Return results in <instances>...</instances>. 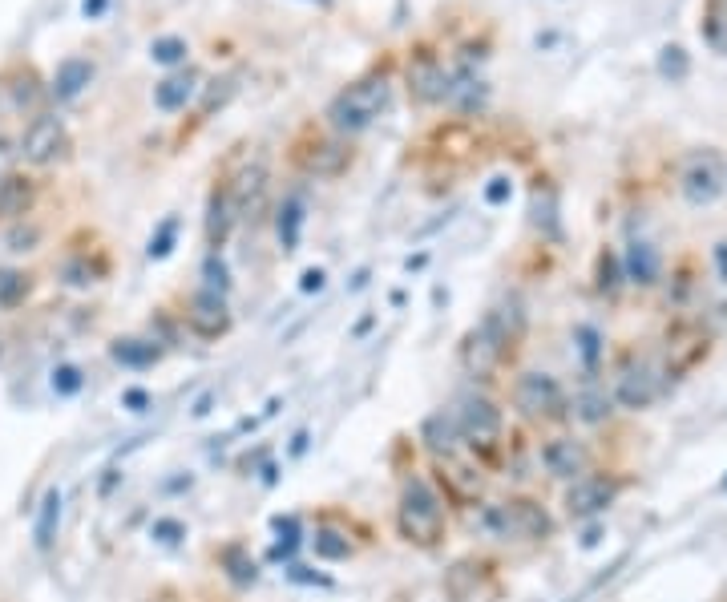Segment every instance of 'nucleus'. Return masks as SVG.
Listing matches in <instances>:
<instances>
[{
    "instance_id": "473e14b6",
    "label": "nucleus",
    "mask_w": 727,
    "mask_h": 602,
    "mask_svg": "<svg viewBox=\"0 0 727 602\" xmlns=\"http://www.w3.org/2000/svg\"><path fill=\"white\" fill-rule=\"evenodd\" d=\"M5 243H9V251H37V243H41V227H37V223H29V219H21V223H13V227H9Z\"/></svg>"
},
{
    "instance_id": "dca6fc26",
    "label": "nucleus",
    "mask_w": 727,
    "mask_h": 602,
    "mask_svg": "<svg viewBox=\"0 0 727 602\" xmlns=\"http://www.w3.org/2000/svg\"><path fill=\"white\" fill-rule=\"evenodd\" d=\"M0 85H5V93L13 97V106L21 114H45V102H49V85L41 81V73L29 65V61H17L9 65L5 73H0Z\"/></svg>"
},
{
    "instance_id": "b1692460",
    "label": "nucleus",
    "mask_w": 727,
    "mask_h": 602,
    "mask_svg": "<svg viewBox=\"0 0 727 602\" xmlns=\"http://www.w3.org/2000/svg\"><path fill=\"white\" fill-rule=\"evenodd\" d=\"M110 356H114L122 368L142 372V368H154V364L162 360V348H158V340H146V336H118V340L110 344Z\"/></svg>"
},
{
    "instance_id": "a211bd4d",
    "label": "nucleus",
    "mask_w": 727,
    "mask_h": 602,
    "mask_svg": "<svg viewBox=\"0 0 727 602\" xmlns=\"http://www.w3.org/2000/svg\"><path fill=\"white\" fill-rule=\"evenodd\" d=\"M33 203H37V182L29 174H9L0 182V223H21L33 215Z\"/></svg>"
},
{
    "instance_id": "f257e3e1",
    "label": "nucleus",
    "mask_w": 727,
    "mask_h": 602,
    "mask_svg": "<svg viewBox=\"0 0 727 602\" xmlns=\"http://www.w3.org/2000/svg\"><path fill=\"white\" fill-rule=\"evenodd\" d=\"M522 332H526V316H522V308H517V304H501V308L485 312V320L473 324V328L461 336V344H457V364H461V372H465L469 380H477V384L493 380V372L513 356V348H517V340H522Z\"/></svg>"
},
{
    "instance_id": "1a4fd4ad",
    "label": "nucleus",
    "mask_w": 727,
    "mask_h": 602,
    "mask_svg": "<svg viewBox=\"0 0 727 602\" xmlns=\"http://www.w3.org/2000/svg\"><path fill=\"white\" fill-rule=\"evenodd\" d=\"M404 89H408V97L417 106H441V102H449L453 77L445 73L441 57L429 45L408 49V57H404Z\"/></svg>"
},
{
    "instance_id": "4468645a",
    "label": "nucleus",
    "mask_w": 727,
    "mask_h": 602,
    "mask_svg": "<svg viewBox=\"0 0 727 602\" xmlns=\"http://www.w3.org/2000/svg\"><path fill=\"white\" fill-rule=\"evenodd\" d=\"M182 320H186V328H190L198 340H223V336L235 328V316H231L227 295L206 291V287H198V291L186 299Z\"/></svg>"
},
{
    "instance_id": "c03bdc74",
    "label": "nucleus",
    "mask_w": 727,
    "mask_h": 602,
    "mask_svg": "<svg viewBox=\"0 0 727 602\" xmlns=\"http://www.w3.org/2000/svg\"><path fill=\"white\" fill-rule=\"evenodd\" d=\"M122 405H126L130 413H146L150 392H142V388H126V392H122Z\"/></svg>"
},
{
    "instance_id": "4c0bfd02",
    "label": "nucleus",
    "mask_w": 727,
    "mask_h": 602,
    "mask_svg": "<svg viewBox=\"0 0 727 602\" xmlns=\"http://www.w3.org/2000/svg\"><path fill=\"white\" fill-rule=\"evenodd\" d=\"M574 340H578L582 364L594 372V368H598V360H602V340H598V332H594V328H578V332H574Z\"/></svg>"
},
{
    "instance_id": "20e7f679",
    "label": "nucleus",
    "mask_w": 727,
    "mask_h": 602,
    "mask_svg": "<svg viewBox=\"0 0 727 602\" xmlns=\"http://www.w3.org/2000/svg\"><path fill=\"white\" fill-rule=\"evenodd\" d=\"M485 530L501 542H546L554 534V518L534 497H505L485 510Z\"/></svg>"
},
{
    "instance_id": "e433bc0d",
    "label": "nucleus",
    "mask_w": 727,
    "mask_h": 602,
    "mask_svg": "<svg viewBox=\"0 0 727 602\" xmlns=\"http://www.w3.org/2000/svg\"><path fill=\"white\" fill-rule=\"evenodd\" d=\"M231 97H235V77L211 81V85H206V97H202V114H215V106H227Z\"/></svg>"
},
{
    "instance_id": "cd10ccee",
    "label": "nucleus",
    "mask_w": 727,
    "mask_h": 602,
    "mask_svg": "<svg viewBox=\"0 0 727 602\" xmlns=\"http://www.w3.org/2000/svg\"><path fill=\"white\" fill-rule=\"evenodd\" d=\"M202 287L206 291H219V295L231 291V271H227L223 251H206V259H202Z\"/></svg>"
},
{
    "instance_id": "8fccbe9b",
    "label": "nucleus",
    "mask_w": 727,
    "mask_h": 602,
    "mask_svg": "<svg viewBox=\"0 0 727 602\" xmlns=\"http://www.w3.org/2000/svg\"><path fill=\"white\" fill-rule=\"evenodd\" d=\"M723 485H727V481H723Z\"/></svg>"
},
{
    "instance_id": "de8ad7c7",
    "label": "nucleus",
    "mask_w": 727,
    "mask_h": 602,
    "mask_svg": "<svg viewBox=\"0 0 727 602\" xmlns=\"http://www.w3.org/2000/svg\"><path fill=\"white\" fill-rule=\"evenodd\" d=\"M715 259H719V275L727 279V243H719V247H715Z\"/></svg>"
},
{
    "instance_id": "f704fd0d",
    "label": "nucleus",
    "mask_w": 727,
    "mask_h": 602,
    "mask_svg": "<svg viewBox=\"0 0 727 602\" xmlns=\"http://www.w3.org/2000/svg\"><path fill=\"white\" fill-rule=\"evenodd\" d=\"M49 384H53V392H57V396H77V392H81V384H85V376H81V368H77V364H57Z\"/></svg>"
},
{
    "instance_id": "5701e85b",
    "label": "nucleus",
    "mask_w": 727,
    "mask_h": 602,
    "mask_svg": "<svg viewBox=\"0 0 727 602\" xmlns=\"http://www.w3.org/2000/svg\"><path fill=\"white\" fill-rule=\"evenodd\" d=\"M421 441H425V449H429V453H437L441 461L457 457V449H461V433H457L453 413H433V417L421 425Z\"/></svg>"
},
{
    "instance_id": "2f4dec72",
    "label": "nucleus",
    "mask_w": 727,
    "mask_h": 602,
    "mask_svg": "<svg viewBox=\"0 0 727 602\" xmlns=\"http://www.w3.org/2000/svg\"><path fill=\"white\" fill-rule=\"evenodd\" d=\"M186 53H190V45H186L182 37H162V41L150 45V57H154L158 65H182Z\"/></svg>"
},
{
    "instance_id": "c85d7f7f",
    "label": "nucleus",
    "mask_w": 727,
    "mask_h": 602,
    "mask_svg": "<svg viewBox=\"0 0 727 602\" xmlns=\"http://www.w3.org/2000/svg\"><path fill=\"white\" fill-rule=\"evenodd\" d=\"M219 558H223L227 574H231V578H235L239 586H251V582L259 578V570H255V558H251V554H247L243 546H227V550H223Z\"/></svg>"
},
{
    "instance_id": "09e8293b",
    "label": "nucleus",
    "mask_w": 727,
    "mask_h": 602,
    "mask_svg": "<svg viewBox=\"0 0 727 602\" xmlns=\"http://www.w3.org/2000/svg\"><path fill=\"white\" fill-rule=\"evenodd\" d=\"M711 9H715V13H723V17H727V0H711Z\"/></svg>"
},
{
    "instance_id": "39448f33",
    "label": "nucleus",
    "mask_w": 727,
    "mask_h": 602,
    "mask_svg": "<svg viewBox=\"0 0 727 602\" xmlns=\"http://www.w3.org/2000/svg\"><path fill=\"white\" fill-rule=\"evenodd\" d=\"M352 146L340 134H324V130H303L291 142V162L299 174L307 178H340L352 166Z\"/></svg>"
},
{
    "instance_id": "a878e982",
    "label": "nucleus",
    "mask_w": 727,
    "mask_h": 602,
    "mask_svg": "<svg viewBox=\"0 0 727 602\" xmlns=\"http://www.w3.org/2000/svg\"><path fill=\"white\" fill-rule=\"evenodd\" d=\"M57 530H61V489H49L45 501H41V510H37V526H33L37 550H49Z\"/></svg>"
},
{
    "instance_id": "49530a36",
    "label": "nucleus",
    "mask_w": 727,
    "mask_h": 602,
    "mask_svg": "<svg viewBox=\"0 0 727 602\" xmlns=\"http://www.w3.org/2000/svg\"><path fill=\"white\" fill-rule=\"evenodd\" d=\"M106 5H110V0H85L81 9H85V17H101V13H106Z\"/></svg>"
},
{
    "instance_id": "72a5a7b5",
    "label": "nucleus",
    "mask_w": 727,
    "mask_h": 602,
    "mask_svg": "<svg viewBox=\"0 0 727 602\" xmlns=\"http://www.w3.org/2000/svg\"><path fill=\"white\" fill-rule=\"evenodd\" d=\"M618 283H622V259H618L614 251H602V255H598V291L614 295Z\"/></svg>"
},
{
    "instance_id": "a19ab883",
    "label": "nucleus",
    "mask_w": 727,
    "mask_h": 602,
    "mask_svg": "<svg viewBox=\"0 0 727 602\" xmlns=\"http://www.w3.org/2000/svg\"><path fill=\"white\" fill-rule=\"evenodd\" d=\"M158 542H166V546H174V542H182L186 538V526L182 522H170V518H162V522H154V530H150Z\"/></svg>"
},
{
    "instance_id": "2eb2a0df",
    "label": "nucleus",
    "mask_w": 727,
    "mask_h": 602,
    "mask_svg": "<svg viewBox=\"0 0 727 602\" xmlns=\"http://www.w3.org/2000/svg\"><path fill=\"white\" fill-rule=\"evenodd\" d=\"M239 223V207L231 198V186L227 178L211 186V194H206V219H202V235H206V251H223V243L231 239Z\"/></svg>"
},
{
    "instance_id": "58836bf2",
    "label": "nucleus",
    "mask_w": 727,
    "mask_h": 602,
    "mask_svg": "<svg viewBox=\"0 0 727 602\" xmlns=\"http://www.w3.org/2000/svg\"><path fill=\"white\" fill-rule=\"evenodd\" d=\"M97 279H101V271H97L89 259H69V263H65V283L89 287V283H97Z\"/></svg>"
},
{
    "instance_id": "f3484780",
    "label": "nucleus",
    "mask_w": 727,
    "mask_h": 602,
    "mask_svg": "<svg viewBox=\"0 0 727 602\" xmlns=\"http://www.w3.org/2000/svg\"><path fill=\"white\" fill-rule=\"evenodd\" d=\"M542 465L558 481H578L582 473H590V449H586V441L562 433V437H550L542 445Z\"/></svg>"
},
{
    "instance_id": "bb28decb",
    "label": "nucleus",
    "mask_w": 727,
    "mask_h": 602,
    "mask_svg": "<svg viewBox=\"0 0 727 602\" xmlns=\"http://www.w3.org/2000/svg\"><path fill=\"white\" fill-rule=\"evenodd\" d=\"M33 291V275L21 267H0V308H21Z\"/></svg>"
},
{
    "instance_id": "37998d69",
    "label": "nucleus",
    "mask_w": 727,
    "mask_h": 602,
    "mask_svg": "<svg viewBox=\"0 0 727 602\" xmlns=\"http://www.w3.org/2000/svg\"><path fill=\"white\" fill-rule=\"evenodd\" d=\"M17 158H21V154H17V142H9L5 134H0V182L13 174V162H17Z\"/></svg>"
},
{
    "instance_id": "7ed1b4c3",
    "label": "nucleus",
    "mask_w": 727,
    "mask_h": 602,
    "mask_svg": "<svg viewBox=\"0 0 727 602\" xmlns=\"http://www.w3.org/2000/svg\"><path fill=\"white\" fill-rule=\"evenodd\" d=\"M445 530H449V514H445L441 493L425 477H408L396 497V534L417 550H433L441 546Z\"/></svg>"
},
{
    "instance_id": "412c9836",
    "label": "nucleus",
    "mask_w": 727,
    "mask_h": 602,
    "mask_svg": "<svg viewBox=\"0 0 727 602\" xmlns=\"http://www.w3.org/2000/svg\"><path fill=\"white\" fill-rule=\"evenodd\" d=\"M570 413L582 421V425H606L614 417V396L602 388V384H582L570 400Z\"/></svg>"
},
{
    "instance_id": "6ab92c4d",
    "label": "nucleus",
    "mask_w": 727,
    "mask_h": 602,
    "mask_svg": "<svg viewBox=\"0 0 727 602\" xmlns=\"http://www.w3.org/2000/svg\"><path fill=\"white\" fill-rule=\"evenodd\" d=\"M198 89H202V85H198V69H174V73H166V77L154 85V106H158L162 114H178V110L190 106V97H194Z\"/></svg>"
},
{
    "instance_id": "7c9ffc66",
    "label": "nucleus",
    "mask_w": 727,
    "mask_h": 602,
    "mask_svg": "<svg viewBox=\"0 0 727 602\" xmlns=\"http://www.w3.org/2000/svg\"><path fill=\"white\" fill-rule=\"evenodd\" d=\"M659 73H663V77H671V81H683V77L691 73L687 49H683V45H667V49L659 53Z\"/></svg>"
},
{
    "instance_id": "c756f323",
    "label": "nucleus",
    "mask_w": 727,
    "mask_h": 602,
    "mask_svg": "<svg viewBox=\"0 0 727 602\" xmlns=\"http://www.w3.org/2000/svg\"><path fill=\"white\" fill-rule=\"evenodd\" d=\"M311 550H316V558L324 562H344L352 558V542L344 534H332V530H320L316 538H311Z\"/></svg>"
},
{
    "instance_id": "f03ea898",
    "label": "nucleus",
    "mask_w": 727,
    "mask_h": 602,
    "mask_svg": "<svg viewBox=\"0 0 727 602\" xmlns=\"http://www.w3.org/2000/svg\"><path fill=\"white\" fill-rule=\"evenodd\" d=\"M392 102V61L384 65H372L368 73H360L356 81H348L324 110L332 134L340 138H352L360 130H368Z\"/></svg>"
},
{
    "instance_id": "a18cd8bd",
    "label": "nucleus",
    "mask_w": 727,
    "mask_h": 602,
    "mask_svg": "<svg viewBox=\"0 0 727 602\" xmlns=\"http://www.w3.org/2000/svg\"><path fill=\"white\" fill-rule=\"evenodd\" d=\"M320 287H324V271H320V267L303 275V291H320Z\"/></svg>"
},
{
    "instance_id": "6e6552de",
    "label": "nucleus",
    "mask_w": 727,
    "mask_h": 602,
    "mask_svg": "<svg viewBox=\"0 0 727 602\" xmlns=\"http://www.w3.org/2000/svg\"><path fill=\"white\" fill-rule=\"evenodd\" d=\"M17 154H21L29 166H37V170H49V166L69 162V154H73L69 126H65L61 118H53V114L29 118V126H25V134H21V142H17Z\"/></svg>"
},
{
    "instance_id": "ea45409f",
    "label": "nucleus",
    "mask_w": 727,
    "mask_h": 602,
    "mask_svg": "<svg viewBox=\"0 0 727 602\" xmlns=\"http://www.w3.org/2000/svg\"><path fill=\"white\" fill-rule=\"evenodd\" d=\"M174 235H178V219H166V223L158 227V235L150 239V259H166L170 247H174Z\"/></svg>"
},
{
    "instance_id": "423d86ee",
    "label": "nucleus",
    "mask_w": 727,
    "mask_h": 602,
    "mask_svg": "<svg viewBox=\"0 0 727 602\" xmlns=\"http://www.w3.org/2000/svg\"><path fill=\"white\" fill-rule=\"evenodd\" d=\"M453 421H457V433L469 449L477 453H493L501 445V433H505V417L497 409V400L481 388L473 392H461L457 409H453Z\"/></svg>"
},
{
    "instance_id": "0eeeda50",
    "label": "nucleus",
    "mask_w": 727,
    "mask_h": 602,
    "mask_svg": "<svg viewBox=\"0 0 727 602\" xmlns=\"http://www.w3.org/2000/svg\"><path fill=\"white\" fill-rule=\"evenodd\" d=\"M513 409L534 425H554L562 417H570V400L562 392V384L550 372H517L513 380Z\"/></svg>"
},
{
    "instance_id": "ddd939ff",
    "label": "nucleus",
    "mask_w": 727,
    "mask_h": 602,
    "mask_svg": "<svg viewBox=\"0 0 727 602\" xmlns=\"http://www.w3.org/2000/svg\"><path fill=\"white\" fill-rule=\"evenodd\" d=\"M723 186H727V170H723V158L715 150H699V154L687 158V166L679 174V190H683V198L691 207L715 203V198L723 194Z\"/></svg>"
},
{
    "instance_id": "9d476101",
    "label": "nucleus",
    "mask_w": 727,
    "mask_h": 602,
    "mask_svg": "<svg viewBox=\"0 0 727 602\" xmlns=\"http://www.w3.org/2000/svg\"><path fill=\"white\" fill-rule=\"evenodd\" d=\"M610 396H614V405H622L627 413H643L663 396V376H659V368L651 360L627 356L614 372V392Z\"/></svg>"
},
{
    "instance_id": "393cba45",
    "label": "nucleus",
    "mask_w": 727,
    "mask_h": 602,
    "mask_svg": "<svg viewBox=\"0 0 727 602\" xmlns=\"http://www.w3.org/2000/svg\"><path fill=\"white\" fill-rule=\"evenodd\" d=\"M622 279H631V283H639V287L659 283V251H655L651 243L635 239V243L627 247V255H622Z\"/></svg>"
},
{
    "instance_id": "aec40b11",
    "label": "nucleus",
    "mask_w": 727,
    "mask_h": 602,
    "mask_svg": "<svg viewBox=\"0 0 727 602\" xmlns=\"http://www.w3.org/2000/svg\"><path fill=\"white\" fill-rule=\"evenodd\" d=\"M93 81V61L89 57H65L49 81V97L53 102H77Z\"/></svg>"
},
{
    "instance_id": "4be33fe9",
    "label": "nucleus",
    "mask_w": 727,
    "mask_h": 602,
    "mask_svg": "<svg viewBox=\"0 0 727 602\" xmlns=\"http://www.w3.org/2000/svg\"><path fill=\"white\" fill-rule=\"evenodd\" d=\"M303 219H307V203H303V194H283V198H279V207H275V235H279V247H283L287 255L299 247Z\"/></svg>"
},
{
    "instance_id": "79ce46f5",
    "label": "nucleus",
    "mask_w": 727,
    "mask_h": 602,
    "mask_svg": "<svg viewBox=\"0 0 727 602\" xmlns=\"http://www.w3.org/2000/svg\"><path fill=\"white\" fill-rule=\"evenodd\" d=\"M509 194H513V182H509V178H493V182L485 186V203H489V207H501Z\"/></svg>"
},
{
    "instance_id": "c9c22d12",
    "label": "nucleus",
    "mask_w": 727,
    "mask_h": 602,
    "mask_svg": "<svg viewBox=\"0 0 727 602\" xmlns=\"http://www.w3.org/2000/svg\"><path fill=\"white\" fill-rule=\"evenodd\" d=\"M699 33H703V41L715 49V53H727V17L723 13H707L703 17V25H699Z\"/></svg>"
},
{
    "instance_id": "f8f14e48",
    "label": "nucleus",
    "mask_w": 727,
    "mask_h": 602,
    "mask_svg": "<svg viewBox=\"0 0 727 602\" xmlns=\"http://www.w3.org/2000/svg\"><path fill=\"white\" fill-rule=\"evenodd\" d=\"M618 477L610 473H582L578 481H570L566 489V518L570 522H590L598 514H606L618 497Z\"/></svg>"
},
{
    "instance_id": "9b49d317",
    "label": "nucleus",
    "mask_w": 727,
    "mask_h": 602,
    "mask_svg": "<svg viewBox=\"0 0 727 602\" xmlns=\"http://www.w3.org/2000/svg\"><path fill=\"white\" fill-rule=\"evenodd\" d=\"M227 186H231V198H235V207H239V219L259 223L263 211H267V194H271V166H267V158L263 154L247 158L227 178Z\"/></svg>"
}]
</instances>
